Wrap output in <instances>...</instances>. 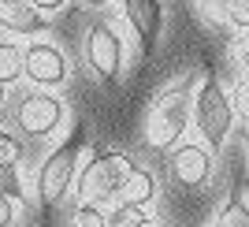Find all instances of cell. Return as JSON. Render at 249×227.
<instances>
[{
    "label": "cell",
    "instance_id": "2",
    "mask_svg": "<svg viewBox=\"0 0 249 227\" xmlns=\"http://www.w3.org/2000/svg\"><path fill=\"white\" fill-rule=\"evenodd\" d=\"M194 127L201 131V142L216 153L223 149L231 138V127H234V104L223 93V86L216 78H205L194 93Z\"/></svg>",
    "mask_w": 249,
    "mask_h": 227
},
{
    "label": "cell",
    "instance_id": "6",
    "mask_svg": "<svg viewBox=\"0 0 249 227\" xmlns=\"http://www.w3.org/2000/svg\"><path fill=\"white\" fill-rule=\"evenodd\" d=\"M67 119V108L56 93H45V90H30L22 93L19 104H15V127H19L26 138H49L56 134Z\"/></svg>",
    "mask_w": 249,
    "mask_h": 227
},
{
    "label": "cell",
    "instance_id": "7",
    "mask_svg": "<svg viewBox=\"0 0 249 227\" xmlns=\"http://www.w3.org/2000/svg\"><path fill=\"white\" fill-rule=\"evenodd\" d=\"M22 75L37 90H56L67 82V56L52 41H30L22 52Z\"/></svg>",
    "mask_w": 249,
    "mask_h": 227
},
{
    "label": "cell",
    "instance_id": "5",
    "mask_svg": "<svg viewBox=\"0 0 249 227\" xmlns=\"http://www.w3.org/2000/svg\"><path fill=\"white\" fill-rule=\"evenodd\" d=\"M123 60H126V49H123L119 30L112 22H93L89 34H86V63H89V71L104 86H115L123 78Z\"/></svg>",
    "mask_w": 249,
    "mask_h": 227
},
{
    "label": "cell",
    "instance_id": "8",
    "mask_svg": "<svg viewBox=\"0 0 249 227\" xmlns=\"http://www.w3.org/2000/svg\"><path fill=\"white\" fill-rule=\"evenodd\" d=\"M212 175V149L205 142H178L171 153V179L182 186H205Z\"/></svg>",
    "mask_w": 249,
    "mask_h": 227
},
{
    "label": "cell",
    "instance_id": "16",
    "mask_svg": "<svg viewBox=\"0 0 249 227\" xmlns=\"http://www.w3.org/2000/svg\"><path fill=\"white\" fill-rule=\"evenodd\" d=\"M227 8H231V0H197L201 19H205V22H212V26H219V30H227V26H231Z\"/></svg>",
    "mask_w": 249,
    "mask_h": 227
},
{
    "label": "cell",
    "instance_id": "15",
    "mask_svg": "<svg viewBox=\"0 0 249 227\" xmlns=\"http://www.w3.org/2000/svg\"><path fill=\"white\" fill-rule=\"evenodd\" d=\"M0 194L8 197V201H26V186L19 179V168L0 164Z\"/></svg>",
    "mask_w": 249,
    "mask_h": 227
},
{
    "label": "cell",
    "instance_id": "22",
    "mask_svg": "<svg viewBox=\"0 0 249 227\" xmlns=\"http://www.w3.org/2000/svg\"><path fill=\"white\" fill-rule=\"evenodd\" d=\"M234 63L249 71V38H242V41L234 45Z\"/></svg>",
    "mask_w": 249,
    "mask_h": 227
},
{
    "label": "cell",
    "instance_id": "1",
    "mask_svg": "<svg viewBox=\"0 0 249 227\" xmlns=\"http://www.w3.org/2000/svg\"><path fill=\"white\" fill-rule=\"evenodd\" d=\"M130 156L126 153H93L86 156V164L78 168V205H115L119 201V190H123L126 175H130Z\"/></svg>",
    "mask_w": 249,
    "mask_h": 227
},
{
    "label": "cell",
    "instance_id": "11",
    "mask_svg": "<svg viewBox=\"0 0 249 227\" xmlns=\"http://www.w3.org/2000/svg\"><path fill=\"white\" fill-rule=\"evenodd\" d=\"M153 197H156V175L149 171V168H130V175H126L115 205H142L145 208Z\"/></svg>",
    "mask_w": 249,
    "mask_h": 227
},
{
    "label": "cell",
    "instance_id": "14",
    "mask_svg": "<svg viewBox=\"0 0 249 227\" xmlns=\"http://www.w3.org/2000/svg\"><path fill=\"white\" fill-rule=\"evenodd\" d=\"M216 227H249V205L242 197L227 201V205L219 208V216H216Z\"/></svg>",
    "mask_w": 249,
    "mask_h": 227
},
{
    "label": "cell",
    "instance_id": "21",
    "mask_svg": "<svg viewBox=\"0 0 249 227\" xmlns=\"http://www.w3.org/2000/svg\"><path fill=\"white\" fill-rule=\"evenodd\" d=\"M30 4H34L37 11H41V15H45V11H52V15H56V11H63V8H67V0H30Z\"/></svg>",
    "mask_w": 249,
    "mask_h": 227
},
{
    "label": "cell",
    "instance_id": "24",
    "mask_svg": "<svg viewBox=\"0 0 249 227\" xmlns=\"http://www.w3.org/2000/svg\"><path fill=\"white\" fill-rule=\"evenodd\" d=\"M142 227H167V224H164V220H156V216H149V220H145Z\"/></svg>",
    "mask_w": 249,
    "mask_h": 227
},
{
    "label": "cell",
    "instance_id": "17",
    "mask_svg": "<svg viewBox=\"0 0 249 227\" xmlns=\"http://www.w3.org/2000/svg\"><path fill=\"white\" fill-rule=\"evenodd\" d=\"M71 227H108V212L97 205H78L71 216Z\"/></svg>",
    "mask_w": 249,
    "mask_h": 227
},
{
    "label": "cell",
    "instance_id": "13",
    "mask_svg": "<svg viewBox=\"0 0 249 227\" xmlns=\"http://www.w3.org/2000/svg\"><path fill=\"white\" fill-rule=\"evenodd\" d=\"M149 220V212L142 205H115L108 212V227H142Z\"/></svg>",
    "mask_w": 249,
    "mask_h": 227
},
{
    "label": "cell",
    "instance_id": "4",
    "mask_svg": "<svg viewBox=\"0 0 249 227\" xmlns=\"http://www.w3.org/2000/svg\"><path fill=\"white\" fill-rule=\"evenodd\" d=\"M194 123V97L190 93H167L145 119V145L153 149H175V142Z\"/></svg>",
    "mask_w": 249,
    "mask_h": 227
},
{
    "label": "cell",
    "instance_id": "9",
    "mask_svg": "<svg viewBox=\"0 0 249 227\" xmlns=\"http://www.w3.org/2000/svg\"><path fill=\"white\" fill-rule=\"evenodd\" d=\"M123 15L130 22L142 52H153L156 38H160V26H164V4L160 0H123Z\"/></svg>",
    "mask_w": 249,
    "mask_h": 227
},
{
    "label": "cell",
    "instance_id": "20",
    "mask_svg": "<svg viewBox=\"0 0 249 227\" xmlns=\"http://www.w3.org/2000/svg\"><path fill=\"white\" fill-rule=\"evenodd\" d=\"M11 224H15V201L0 194V227H11Z\"/></svg>",
    "mask_w": 249,
    "mask_h": 227
},
{
    "label": "cell",
    "instance_id": "19",
    "mask_svg": "<svg viewBox=\"0 0 249 227\" xmlns=\"http://www.w3.org/2000/svg\"><path fill=\"white\" fill-rule=\"evenodd\" d=\"M227 19H231V26L246 30V26H249V0H231V8H227Z\"/></svg>",
    "mask_w": 249,
    "mask_h": 227
},
{
    "label": "cell",
    "instance_id": "25",
    "mask_svg": "<svg viewBox=\"0 0 249 227\" xmlns=\"http://www.w3.org/2000/svg\"><path fill=\"white\" fill-rule=\"evenodd\" d=\"M86 8H104V4H108V0H82Z\"/></svg>",
    "mask_w": 249,
    "mask_h": 227
},
{
    "label": "cell",
    "instance_id": "26",
    "mask_svg": "<svg viewBox=\"0 0 249 227\" xmlns=\"http://www.w3.org/2000/svg\"><path fill=\"white\" fill-rule=\"evenodd\" d=\"M4 101H8V86L0 82V108H4Z\"/></svg>",
    "mask_w": 249,
    "mask_h": 227
},
{
    "label": "cell",
    "instance_id": "10",
    "mask_svg": "<svg viewBox=\"0 0 249 227\" xmlns=\"http://www.w3.org/2000/svg\"><path fill=\"white\" fill-rule=\"evenodd\" d=\"M0 26L11 34H45V15L30 0H0Z\"/></svg>",
    "mask_w": 249,
    "mask_h": 227
},
{
    "label": "cell",
    "instance_id": "12",
    "mask_svg": "<svg viewBox=\"0 0 249 227\" xmlns=\"http://www.w3.org/2000/svg\"><path fill=\"white\" fill-rule=\"evenodd\" d=\"M22 78V49L15 41H0V82L11 86Z\"/></svg>",
    "mask_w": 249,
    "mask_h": 227
},
{
    "label": "cell",
    "instance_id": "18",
    "mask_svg": "<svg viewBox=\"0 0 249 227\" xmlns=\"http://www.w3.org/2000/svg\"><path fill=\"white\" fill-rule=\"evenodd\" d=\"M22 160V145L15 134H8V131H0V164H11V168H19Z\"/></svg>",
    "mask_w": 249,
    "mask_h": 227
},
{
    "label": "cell",
    "instance_id": "3",
    "mask_svg": "<svg viewBox=\"0 0 249 227\" xmlns=\"http://www.w3.org/2000/svg\"><path fill=\"white\" fill-rule=\"evenodd\" d=\"M78 153H82L78 142H67V145H56L41 160L37 179H34V194H37L41 205H60L74 190V183H78Z\"/></svg>",
    "mask_w": 249,
    "mask_h": 227
},
{
    "label": "cell",
    "instance_id": "23",
    "mask_svg": "<svg viewBox=\"0 0 249 227\" xmlns=\"http://www.w3.org/2000/svg\"><path fill=\"white\" fill-rule=\"evenodd\" d=\"M238 104H242V112H246V115H249V82H246V86H242V93H238Z\"/></svg>",
    "mask_w": 249,
    "mask_h": 227
}]
</instances>
